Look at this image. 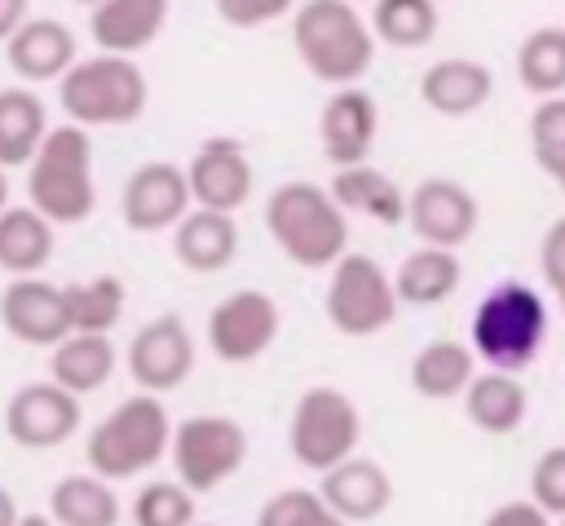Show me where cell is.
<instances>
[{
	"instance_id": "cell-44",
	"label": "cell",
	"mask_w": 565,
	"mask_h": 526,
	"mask_svg": "<svg viewBox=\"0 0 565 526\" xmlns=\"http://www.w3.org/2000/svg\"><path fill=\"white\" fill-rule=\"evenodd\" d=\"M4 208H9V172L0 168V212H4Z\"/></svg>"
},
{
	"instance_id": "cell-18",
	"label": "cell",
	"mask_w": 565,
	"mask_h": 526,
	"mask_svg": "<svg viewBox=\"0 0 565 526\" xmlns=\"http://www.w3.org/2000/svg\"><path fill=\"white\" fill-rule=\"evenodd\" d=\"M318 499L344 522V526H362V522H375L388 504H393V477L384 473L380 460L371 455H349L340 460L335 469L322 473V486H318Z\"/></svg>"
},
{
	"instance_id": "cell-11",
	"label": "cell",
	"mask_w": 565,
	"mask_h": 526,
	"mask_svg": "<svg viewBox=\"0 0 565 526\" xmlns=\"http://www.w3.org/2000/svg\"><path fill=\"white\" fill-rule=\"evenodd\" d=\"M194 371V336L181 323V314H159L150 323L137 327V336L128 340V376L137 385V393L163 398L172 389H181Z\"/></svg>"
},
{
	"instance_id": "cell-47",
	"label": "cell",
	"mask_w": 565,
	"mask_h": 526,
	"mask_svg": "<svg viewBox=\"0 0 565 526\" xmlns=\"http://www.w3.org/2000/svg\"><path fill=\"white\" fill-rule=\"evenodd\" d=\"M561 526H565V522H561Z\"/></svg>"
},
{
	"instance_id": "cell-4",
	"label": "cell",
	"mask_w": 565,
	"mask_h": 526,
	"mask_svg": "<svg viewBox=\"0 0 565 526\" xmlns=\"http://www.w3.org/2000/svg\"><path fill=\"white\" fill-rule=\"evenodd\" d=\"M168 438H172V420L163 398L150 393H132L124 402H115L88 433L84 442V460L88 473L102 482H128L150 473L163 455H168Z\"/></svg>"
},
{
	"instance_id": "cell-15",
	"label": "cell",
	"mask_w": 565,
	"mask_h": 526,
	"mask_svg": "<svg viewBox=\"0 0 565 526\" xmlns=\"http://www.w3.org/2000/svg\"><path fill=\"white\" fill-rule=\"evenodd\" d=\"M190 208L194 203H190L185 172H181V164H168V159H150V164L132 168L119 190V217L137 234H163Z\"/></svg>"
},
{
	"instance_id": "cell-17",
	"label": "cell",
	"mask_w": 565,
	"mask_h": 526,
	"mask_svg": "<svg viewBox=\"0 0 565 526\" xmlns=\"http://www.w3.org/2000/svg\"><path fill=\"white\" fill-rule=\"evenodd\" d=\"M0 323L13 340L44 345V349H53L62 336H71L66 309H62V287L49 278H9L0 292Z\"/></svg>"
},
{
	"instance_id": "cell-3",
	"label": "cell",
	"mask_w": 565,
	"mask_h": 526,
	"mask_svg": "<svg viewBox=\"0 0 565 526\" xmlns=\"http://www.w3.org/2000/svg\"><path fill=\"white\" fill-rule=\"evenodd\" d=\"M265 230L300 270H331L349 252V217L313 181H282L265 199Z\"/></svg>"
},
{
	"instance_id": "cell-28",
	"label": "cell",
	"mask_w": 565,
	"mask_h": 526,
	"mask_svg": "<svg viewBox=\"0 0 565 526\" xmlns=\"http://www.w3.org/2000/svg\"><path fill=\"white\" fill-rule=\"evenodd\" d=\"M463 411L468 420L481 429V433H494V438H508L525 424V411H530V393L516 376H503V371H481L472 376V385L463 389Z\"/></svg>"
},
{
	"instance_id": "cell-1",
	"label": "cell",
	"mask_w": 565,
	"mask_h": 526,
	"mask_svg": "<svg viewBox=\"0 0 565 526\" xmlns=\"http://www.w3.org/2000/svg\"><path fill=\"white\" fill-rule=\"evenodd\" d=\"M291 44L305 71L331 88H353L371 62L375 40L366 18L344 0H305L291 9Z\"/></svg>"
},
{
	"instance_id": "cell-2",
	"label": "cell",
	"mask_w": 565,
	"mask_h": 526,
	"mask_svg": "<svg viewBox=\"0 0 565 526\" xmlns=\"http://www.w3.org/2000/svg\"><path fill=\"white\" fill-rule=\"evenodd\" d=\"M26 208H35L53 230L79 225L97 208L93 181V133L75 124L49 128L40 150L26 164Z\"/></svg>"
},
{
	"instance_id": "cell-24",
	"label": "cell",
	"mask_w": 565,
	"mask_h": 526,
	"mask_svg": "<svg viewBox=\"0 0 565 526\" xmlns=\"http://www.w3.org/2000/svg\"><path fill=\"white\" fill-rule=\"evenodd\" d=\"M115 362L110 336H62L49 349V380L71 398H88L115 376Z\"/></svg>"
},
{
	"instance_id": "cell-6",
	"label": "cell",
	"mask_w": 565,
	"mask_h": 526,
	"mask_svg": "<svg viewBox=\"0 0 565 526\" xmlns=\"http://www.w3.org/2000/svg\"><path fill=\"white\" fill-rule=\"evenodd\" d=\"M150 102V84L137 62L128 57H79L62 80H57V106L66 111V124L75 128H119L141 119Z\"/></svg>"
},
{
	"instance_id": "cell-27",
	"label": "cell",
	"mask_w": 565,
	"mask_h": 526,
	"mask_svg": "<svg viewBox=\"0 0 565 526\" xmlns=\"http://www.w3.org/2000/svg\"><path fill=\"white\" fill-rule=\"evenodd\" d=\"M393 278V296H397V305H441V301H450L455 292H459V283H463V261H459V252H441V248H415L402 265H397V274H388Z\"/></svg>"
},
{
	"instance_id": "cell-33",
	"label": "cell",
	"mask_w": 565,
	"mask_h": 526,
	"mask_svg": "<svg viewBox=\"0 0 565 526\" xmlns=\"http://www.w3.org/2000/svg\"><path fill=\"white\" fill-rule=\"evenodd\" d=\"M441 9L433 0H375L371 4V40L388 49H424L437 35Z\"/></svg>"
},
{
	"instance_id": "cell-16",
	"label": "cell",
	"mask_w": 565,
	"mask_h": 526,
	"mask_svg": "<svg viewBox=\"0 0 565 526\" xmlns=\"http://www.w3.org/2000/svg\"><path fill=\"white\" fill-rule=\"evenodd\" d=\"M375 133H380V106L366 88L353 84V88H335L327 97V106L318 115V141H322V155L335 172L366 164Z\"/></svg>"
},
{
	"instance_id": "cell-20",
	"label": "cell",
	"mask_w": 565,
	"mask_h": 526,
	"mask_svg": "<svg viewBox=\"0 0 565 526\" xmlns=\"http://www.w3.org/2000/svg\"><path fill=\"white\" fill-rule=\"evenodd\" d=\"M168 27V4L163 0H102L88 9V35L93 49L106 57H137L150 49Z\"/></svg>"
},
{
	"instance_id": "cell-21",
	"label": "cell",
	"mask_w": 565,
	"mask_h": 526,
	"mask_svg": "<svg viewBox=\"0 0 565 526\" xmlns=\"http://www.w3.org/2000/svg\"><path fill=\"white\" fill-rule=\"evenodd\" d=\"M494 93V75L486 62L477 57H441L419 75V97L428 111L446 115V119H463L477 115Z\"/></svg>"
},
{
	"instance_id": "cell-13",
	"label": "cell",
	"mask_w": 565,
	"mask_h": 526,
	"mask_svg": "<svg viewBox=\"0 0 565 526\" xmlns=\"http://www.w3.org/2000/svg\"><path fill=\"white\" fill-rule=\"evenodd\" d=\"M477 194L450 177H428L406 194V225L415 230V239H424L419 248L459 252L477 234Z\"/></svg>"
},
{
	"instance_id": "cell-31",
	"label": "cell",
	"mask_w": 565,
	"mask_h": 526,
	"mask_svg": "<svg viewBox=\"0 0 565 526\" xmlns=\"http://www.w3.org/2000/svg\"><path fill=\"white\" fill-rule=\"evenodd\" d=\"M128 287L115 274H93L84 283H62V309L71 336H110L124 318Z\"/></svg>"
},
{
	"instance_id": "cell-8",
	"label": "cell",
	"mask_w": 565,
	"mask_h": 526,
	"mask_svg": "<svg viewBox=\"0 0 565 526\" xmlns=\"http://www.w3.org/2000/svg\"><path fill=\"white\" fill-rule=\"evenodd\" d=\"M327 323L340 332V336H380L393 327L397 318V296H393V278L388 270L366 256V252H344L335 265H331V278H327Z\"/></svg>"
},
{
	"instance_id": "cell-41",
	"label": "cell",
	"mask_w": 565,
	"mask_h": 526,
	"mask_svg": "<svg viewBox=\"0 0 565 526\" xmlns=\"http://www.w3.org/2000/svg\"><path fill=\"white\" fill-rule=\"evenodd\" d=\"M31 18V4L26 0H0V44L13 40V31Z\"/></svg>"
},
{
	"instance_id": "cell-45",
	"label": "cell",
	"mask_w": 565,
	"mask_h": 526,
	"mask_svg": "<svg viewBox=\"0 0 565 526\" xmlns=\"http://www.w3.org/2000/svg\"><path fill=\"white\" fill-rule=\"evenodd\" d=\"M556 305H561V314H565V287H561V292H556Z\"/></svg>"
},
{
	"instance_id": "cell-39",
	"label": "cell",
	"mask_w": 565,
	"mask_h": 526,
	"mask_svg": "<svg viewBox=\"0 0 565 526\" xmlns=\"http://www.w3.org/2000/svg\"><path fill=\"white\" fill-rule=\"evenodd\" d=\"M539 270L547 278L552 292L565 287V217H556L547 230H543V243H539Z\"/></svg>"
},
{
	"instance_id": "cell-9",
	"label": "cell",
	"mask_w": 565,
	"mask_h": 526,
	"mask_svg": "<svg viewBox=\"0 0 565 526\" xmlns=\"http://www.w3.org/2000/svg\"><path fill=\"white\" fill-rule=\"evenodd\" d=\"M168 460L177 469V486L207 495L247 464V429L234 415H190L172 429Z\"/></svg>"
},
{
	"instance_id": "cell-25",
	"label": "cell",
	"mask_w": 565,
	"mask_h": 526,
	"mask_svg": "<svg viewBox=\"0 0 565 526\" xmlns=\"http://www.w3.org/2000/svg\"><path fill=\"white\" fill-rule=\"evenodd\" d=\"M53 248H57V230L35 208L9 203L0 212V270L4 274L40 278V270L53 261Z\"/></svg>"
},
{
	"instance_id": "cell-7",
	"label": "cell",
	"mask_w": 565,
	"mask_h": 526,
	"mask_svg": "<svg viewBox=\"0 0 565 526\" xmlns=\"http://www.w3.org/2000/svg\"><path fill=\"white\" fill-rule=\"evenodd\" d=\"M358 442H362V415H358V402L344 389L313 385V389L300 393V402L291 411V424H287V446H291L296 464H305L313 473H327L340 460L358 455Z\"/></svg>"
},
{
	"instance_id": "cell-30",
	"label": "cell",
	"mask_w": 565,
	"mask_h": 526,
	"mask_svg": "<svg viewBox=\"0 0 565 526\" xmlns=\"http://www.w3.org/2000/svg\"><path fill=\"white\" fill-rule=\"evenodd\" d=\"M124 508L110 482L93 473H66L49 491V522L53 526H119Z\"/></svg>"
},
{
	"instance_id": "cell-37",
	"label": "cell",
	"mask_w": 565,
	"mask_h": 526,
	"mask_svg": "<svg viewBox=\"0 0 565 526\" xmlns=\"http://www.w3.org/2000/svg\"><path fill=\"white\" fill-rule=\"evenodd\" d=\"M530 504L565 522V446H547L530 469Z\"/></svg>"
},
{
	"instance_id": "cell-19",
	"label": "cell",
	"mask_w": 565,
	"mask_h": 526,
	"mask_svg": "<svg viewBox=\"0 0 565 526\" xmlns=\"http://www.w3.org/2000/svg\"><path fill=\"white\" fill-rule=\"evenodd\" d=\"M4 62L9 71L31 88V84H49V80H62L75 62H79V49H75V35L62 18H26L13 40L4 44Z\"/></svg>"
},
{
	"instance_id": "cell-35",
	"label": "cell",
	"mask_w": 565,
	"mask_h": 526,
	"mask_svg": "<svg viewBox=\"0 0 565 526\" xmlns=\"http://www.w3.org/2000/svg\"><path fill=\"white\" fill-rule=\"evenodd\" d=\"M132 526H194V495L177 482H146L132 495Z\"/></svg>"
},
{
	"instance_id": "cell-40",
	"label": "cell",
	"mask_w": 565,
	"mask_h": 526,
	"mask_svg": "<svg viewBox=\"0 0 565 526\" xmlns=\"http://www.w3.org/2000/svg\"><path fill=\"white\" fill-rule=\"evenodd\" d=\"M481 526H552V517H547V513H539L530 499H508V504L490 508Z\"/></svg>"
},
{
	"instance_id": "cell-12",
	"label": "cell",
	"mask_w": 565,
	"mask_h": 526,
	"mask_svg": "<svg viewBox=\"0 0 565 526\" xmlns=\"http://www.w3.org/2000/svg\"><path fill=\"white\" fill-rule=\"evenodd\" d=\"M84 407L53 380H31L4 402V438L22 451H53L79 433Z\"/></svg>"
},
{
	"instance_id": "cell-46",
	"label": "cell",
	"mask_w": 565,
	"mask_h": 526,
	"mask_svg": "<svg viewBox=\"0 0 565 526\" xmlns=\"http://www.w3.org/2000/svg\"><path fill=\"white\" fill-rule=\"evenodd\" d=\"M194 526H212V522H194Z\"/></svg>"
},
{
	"instance_id": "cell-5",
	"label": "cell",
	"mask_w": 565,
	"mask_h": 526,
	"mask_svg": "<svg viewBox=\"0 0 565 526\" xmlns=\"http://www.w3.org/2000/svg\"><path fill=\"white\" fill-rule=\"evenodd\" d=\"M547 336V305L530 283H499L490 287L472 309V358H481L490 371L516 376L530 367Z\"/></svg>"
},
{
	"instance_id": "cell-36",
	"label": "cell",
	"mask_w": 565,
	"mask_h": 526,
	"mask_svg": "<svg viewBox=\"0 0 565 526\" xmlns=\"http://www.w3.org/2000/svg\"><path fill=\"white\" fill-rule=\"evenodd\" d=\"M256 526H344V522L318 499V491L287 486V491H278L260 504Z\"/></svg>"
},
{
	"instance_id": "cell-23",
	"label": "cell",
	"mask_w": 565,
	"mask_h": 526,
	"mask_svg": "<svg viewBox=\"0 0 565 526\" xmlns=\"http://www.w3.org/2000/svg\"><path fill=\"white\" fill-rule=\"evenodd\" d=\"M327 194H331V203H335L344 217L358 212V217H371V221H380V225H402V221H406V190H402L388 172H380V168H366V164L340 168V172L331 177Z\"/></svg>"
},
{
	"instance_id": "cell-22",
	"label": "cell",
	"mask_w": 565,
	"mask_h": 526,
	"mask_svg": "<svg viewBox=\"0 0 565 526\" xmlns=\"http://www.w3.org/2000/svg\"><path fill=\"white\" fill-rule=\"evenodd\" d=\"M172 256L190 274H221L238 256V225H234V217L190 208L172 225Z\"/></svg>"
},
{
	"instance_id": "cell-34",
	"label": "cell",
	"mask_w": 565,
	"mask_h": 526,
	"mask_svg": "<svg viewBox=\"0 0 565 526\" xmlns=\"http://www.w3.org/2000/svg\"><path fill=\"white\" fill-rule=\"evenodd\" d=\"M530 146H534L539 168L565 194V97H547V102L534 106V115H530Z\"/></svg>"
},
{
	"instance_id": "cell-42",
	"label": "cell",
	"mask_w": 565,
	"mask_h": 526,
	"mask_svg": "<svg viewBox=\"0 0 565 526\" xmlns=\"http://www.w3.org/2000/svg\"><path fill=\"white\" fill-rule=\"evenodd\" d=\"M18 517H22V513H18V499L0 486V526H18Z\"/></svg>"
},
{
	"instance_id": "cell-29",
	"label": "cell",
	"mask_w": 565,
	"mask_h": 526,
	"mask_svg": "<svg viewBox=\"0 0 565 526\" xmlns=\"http://www.w3.org/2000/svg\"><path fill=\"white\" fill-rule=\"evenodd\" d=\"M472 349L463 340H450V336H437L428 340L415 358H411V389L428 402H450V398H463V389L472 385Z\"/></svg>"
},
{
	"instance_id": "cell-32",
	"label": "cell",
	"mask_w": 565,
	"mask_h": 526,
	"mask_svg": "<svg viewBox=\"0 0 565 526\" xmlns=\"http://www.w3.org/2000/svg\"><path fill=\"white\" fill-rule=\"evenodd\" d=\"M516 80L543 102L565 93V27H534L516 44Z\"/></svg>"
},
{
	"instance_id": "cell-43",
	"label": "cell",
	"mask_w": 565,
	"mask_h": 526,
	"mask_svg": "<svg viewBox=\"0 0 565 526\" xmlns=\"http://www.w3.org/2000/svg\"><path fill=\"white\" fill-rule=\"evenodd\" d=\"M18 526H53V522H49V513H22Z\"/></svg>"
},
{
	"instance_id": "cell-38",
	"label": "cell",
	"mask_w": 565,
	"mask_h": 526,
	"mask_svg": "<svg viewBox=\"0 0 565 526\" xmlns=\"http://www.w3.org/2000/svg\"><path fill=\"white\" fill-rule=\"evenodd\" d=\"M291 4L287 0H221L216 4V18L238 27V31H256V27H269L278 18H287Z\"/></svg>"
},
{
	"instance_id": "cell-26",
	"label": "cell",
	"mask_w": 565,
	"mask_h": 526,
	"mask_svg": "<svg viewBox=\"0 0 565 526\" xmlns=\"http://www.w3.org/2000/svg\"><path fill=\"white\" fill-rule=\"evenodd\" d=\"M49 106L26 84L0 88V168H26L40 141L49 137Z\"/></svg>"
},
{
	"instance_id": "cell-10",
	"label": "cell",
	"mask_w": 565,
	"mask_h": 526,
	"mask_svg": "<svg viewBox=\"0 0 565 526\" xmlns=\"http://www.w3.org/2000/svg\"><path fill=\"white\" fill-rule=\"evenodd\" d=\"M278 332H282L278 301L260 287H238V292L221 296L207 314V327H203L207 349L230 367L265 358L269 345L278 340Z\"/></svg>"
},
{
	"instance_id": "cell-14",
	"label": "cell",
	"mask_w": 565,
	"mask_h": 526,
	"mask_svg": "<svg viewBox=\"0 0 565 526\" xmlns=\"http://www.w3.org/2000/svg\"><path fill=\"white\" fill-rule=\"evenodd\" d=\"M181 172L190 186V203L203 212H225V217H234L252 199V186H256L252 159H247L243 141H234V137L203 141Z\"/></svg>"
}]
</instances>
